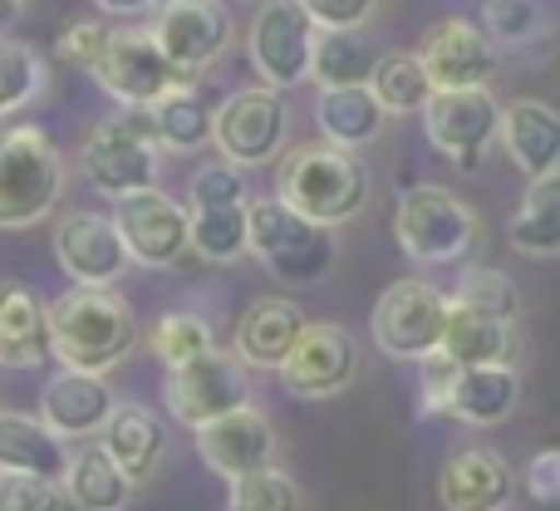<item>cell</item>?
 Segmentation results:
<instances>
[{
	"instance_id": "e575fe53",
	"label": "cell",
	"mask_w": 560,
	"mask_h": 511,
	"mask_svg": "<svg viewBox=\"0 0 560 511\" xmlns=\"http://www.w3.org/2000/svg\"><path fill=\"white\" fill-rule=\"evenodd\" d=\"M45 84L49 74H45V59L35 55V45L0 35V124L10 114H20L25 104H35L45 94Z\"/></svg>"
},
{
	"instance_id": "ee69618b",
	"label": "cell",
	"mask_w": 560,
	"mask_h": 511,
	"mask_svg": "<svg viewBox=\"0 0 560 511\" xmlns=\"http://www.w3.org/2000/svg\"><path fill=\"white\" fill-rule=\"evenodd\" d=\"M522 487L536 507H560V448L532 453V463H526V473H522Z\"/></svg>"
},
{
	"instance_id": "4dcf8cb0",
	"label": "cell",
	"mask_w": 560,
	"mask_h": 511,
	"mask_svg": "<svg viewBox=\"0 0 560 511\" xmlns=\"http://www.w3.org/2000/svg\"><path fill=\"white\" fill-rule=\"evenodd\" d=\"M148 114L158 128V148H167V153H197L202 143H212L217 108L197 94V84L167 89L158 104H148Z\"/></svg>"
},
{
	"instance_id": "60d3db41",
	"label": "cell",
	"mask_w": 560,
	"mask_h": 511,
	"mask_svg": "<svg viewBox=\"0 0 560 511\" xmlns=\"http://www.w3.org/2000/svg\"><path fill=\"white\" fill-rule=\"evenodd\" d=\"M187 202L192 207H236V202H252L246 197V177L236 163H207L192 173V187H187Z\"/></svg>"
},
{
	"instance_id": "d6a6232c",
	"label": "cell",
	"mask_w": 560,
	"mask_h": 511,
	"mask_svg": "<svg viewBox=\"0 0 560 511\" xmlns=\"http://www.w3.org/2000/svg\"><path fill=\"white\" fill-rule=\"evenodd\" d=\"M246 207H187L192 217V252L207 260V266H232L252 252V222H246Z\"/></svg>"
},
{
	"instance_id": "603a6c76",
	"label": "cell",
	"mask_w": 560,
	"mask_h": 511,
	"mask_svg": "<svg viewBox=\"0 0 560 511\" xmlns=\"http://www.w3.org/2000/svg\"><path fill=\"white\" fill-rule=\"evenodd\" d=\"M94 443L104 448V453L114 457L118 467H124V477L133 487H143L148 477L158 473L163 453H167L163 418H158L148 404H114V414H108L104 433H98Z\"/></svg>"
},
{
	"instance_id": "74e56055",
	"label": "cell",
	"mask_w": 560,
	"mask_h": 511,
	"mask_svg": "<svg viewBox=\"0 0 560 511\" xmlns=\"http://www.w3.org/2000/svg\"><path fill=\"white\" fill-rule=\"evenodd\" d=\"M453 300L457 305L487 310V315H497V320H512V325H516V315H522V290H516V280L497 266H467L463 280H457V290H453Z\"/></svg>"
},
{
	"instance_id": "cb8c5ba5",
	"label": "cell",
	"mask_w": 560,
	"mask_h": 511,
	"mask_svg": "<svg viewBox=\"0 0 560 511\" xmlns=\"http://www.w3.org/2000/svg\"><path fill=\"white\" fill-rule=\"evenodd\" d=\"M522 408V374L512 364H477V369H457L453 384V404L447 418L467 428H497Z\"/></svg>"
},
{
	"instance_id": "6da1fadb",
	"label": "cell",
	"mask_w": 560,
	"mask_h": 511,
	"mask_svg": "<svg viewBox=\"0 0 560 511\" xmlns=\"http://www.w3.org/2000/svg\"><path fill=\"white\" fill-rule=\"evenodd\" d=\"M133 349V305L114 286H69L59 300H49V355L59 359V369L108 379Z\"/></svg>"
},
{
	"instance_id": "484cf974",
	"label": "cell",
	"mask_w": 560,
	"mask_h": 511,
	"mask_svg": "<svg viewBox=\"0 0 560 511\" xmlns=\"http://www.w3.org/2000/svg\"><path fill=\"white\" fill-rule=\"evenodd\" d=\"M457 369H477V364H512L516 355V325L512 320H497L487 310H472V305H457L447 310V335H443V349Z\"/></svg>"
},
{
	"instance_id": "f1b7e54d",
	"label": "cell",
	"mask_w": 560,
	"mask_h": 511,
	"mask_svg": "<svg viewBox=\"0 0 560 511\" xmlns=\"http://www.w3.org/2000/svg\"><path fill=\"white\" fill-rule=\"evenodd\" d=\"M69 463L65 438H55L39 414L0 408V473H39L59 477Z\"/></svg>"
},
{
	"instance_id": "d590c367",
	"label": "cell",
	"mask_w": 560,
	"mask_h": 511,
	"mask_svg": "<svg viewBox=\"0 0 560 511\" xmlns=\"http://www.w3.org/2000/svg\"><path fill=\"white\" fill-rule=\"evenodd\" d=\"M148 345H153V355H158L163 369H183V364H192V359H202L207 349H217V335L202 315H192V310H173V315H163L153 325Z\"/></svg>"
},
{
	"instance_id": "5b68a950",
	"label": "cell",
	"mask_w": 560,
	"mask_h": 511,
	"mask_svg": "<svg viewBox=\"0 0 560 511\" xmlns=\"http://www.w3.org/2000/svg\"><path fill=\"white\" fill-rule=\"evenodd\" d=\"M482 236V217L453 193V187L438 183H418L398 197L394 212V242L398 252L418 266H447V260H463Z\"/></svg>"
},
{
	"instance_id": "d6986e66",
	"label": "cell",
	"mask_w": 560,
	"mask_h": 511,
	"mask_svg": "<svg viewBox=\"0 0 560 511\" xmlns=\"http://www.w3.org/2000/svg\"><path fill=\"white\" fill-rule=\"evenodd\" d=\"M114 388L104 374H79V369H59L39 394V418L55 438L65 443H94L104 433L108 414H114Z\"/></svg>"
},
{
	"instance_id": "3957f363",
	"label": "cell",
	"mask_w": 560,
	"mask_h": 511,
	"mask_svg": "<svg viewBox=\"0 0 560 511\" xmlns=\"http://www.w3.org/2000/svg\"><path fill=\"white\" fill-rule=\"evenodd\" d=\"M65 158L45 128H0V232L45 227L65 202Z\"/></svg>"
},
{
	"instance_id": "9c48e42d",
	"label": "cell",
	"mask_w": 560,
	"mask_h": 511,
	"mask_svg": "<svg viewBox=\"0 0 560 511\" xmlns=\"http://www.w3.org/2000/svg\"><path fill=\"white\" fill-rule=\"evenodd\" d=\"M163 404H167V414H173V423L197 433V428L212 423V418L252 404V369H246L232 349H207L192 364L167 369Z\"/></svg>"
},
{
	"instance_id": "8fae6325",
	"label": "cell",
	"mask_w": 560,
	"mask_h": 511,
	"mask_svg": "<svg viewBox=\"0 0 560 511\" xmlns=\"http://www.w3.org/2000/svg\"><path fill=\"white\" fill-rule=\"evenodd\" d=\"M89 74H94L98 89L124 108H148V104H158L167 89L192 84L183 69L167 65V55L158 49V39L138 25L108 30V45H104V55H98V65L89 69Z\"/></svg>"
},
{
	"instance_id": "7c38bea8",
	"label": "cell",
	"mask_w": 560,
	"mask_h": 511,
	"mask_svg": "<svg viewBox=\"0 0 560 511\" xmlns=\"http://www.w3.org/2000/svg\"><path fill=\"white\" fill-rule=\"evenodd\" d=\"M114 227L128 246V260L148 270H173L177 260L192 252V217L183 202L163 193V187H143V193L114 197Z\"/></svg>"
},
{
	"instance_id": "30bf717a",
	"label": "cell",
	"mask_w": 560,
	"mask_h": 511,
	"mask_svg": "<svg viewBox=\"0 0 560 511\" xmlns=\"http://www.w3.org/2000/svg\"><path fill=\"white\" fill-rule=\"evenodd\" d=\"M290 133V114H285V98L276 89L256 84V89H236L217 104V124H212V143L226 163L246 167H266L280 158Z\"/></svg>"
},
{
	"instance_id": "7bdbcfd3",
	"label": "cell",
	"mask_w": 560,
	"mask_h": 511,
	"mask_svg": "<svg viewBox=\"0 0 560 511\" xmlns=\"http://www.w3.org/2000/svg\"><path fill=\"white\" fill-rule=\"evenodd\" d=\"M104 45H108V25H98V20H74V25H65V35H59V55L74 69H94Z\"/></svg>"
},
{
	"instance_id": "2e32d148",
	"label": "cell",
	"mask_w": 560,
	"mask_h": 511,
	"mask_svg": "<svg viewBox=\"0 0 560 511\" xmlns=\"http://www.w3.org/2000/svg\"><path fill=\"white\" fill-rule=\"evenodd\" d=\"M192 448L217 477L236 483V477L276 467V423L256 404H246V408H232V414L197 428Z\"/></svg>"
},
{
	"instance_id": "ac0fdd59",
	"label": "cell",
	"mask_w": 560,
	"mask_h": 511,
	"mask_svg": "<svg viewBox=\"0 0 560 511\" xmlns=\"http://www.w3.org/2000/svg\"><path fill=\"white\" fill-rule=\"evenodd\" d=\"M55 260L74 286H114V280L133 266L114 217H104V212H65L59 217Z\"/></svg>"
},
{
	"instance_id": "9a60e30c",
	"label": "cell",
	"mask_w": 560,
	"mask_h": 511,
	"mask_svg": "<svg viewBox=\"0 0 560 511\" xmlns=\"http://www.w3.org/2000/svg\"><path fill=\"white\" fill-rule=\"evenodd\" d=\"M354 379H359V345L345 325H335V320H310L305 335H300L295 349H290V359L280 364L285 394L310 398V404L345 394Z\"/></svg>"
},
{
	"instance_id": "d4e9b609",
	"label": "cell",
	"mask_w": 560,
	"mask_h": 511,
	"mask_svg": "<svg viewBox=\"0 0 560 511\" xmlns=\"http://www.w3.org/2000/svg\"><path fill=\"white\" fill-rule=\"evenodd\" d=\"M49 355V305L30 286H0V369H39Z\"/></svg>"
},
{
	"instance_id": "7402d4cb",
	"label": "cell",
	"mask_w": 560,
	"mask_h": 511,
	"mask_svg": "<svg viewBox=\"0 0 560 511\" xmlns=\"http://www.w3.org/2000/svg\"><path fill=\"white\" fill-rule=\"evenodd\" d=\"M305 310L295 305V300L285 295H256L252 305H246V315L236 320V345L232 355L242 359L246 369H276L290 359V349H295V339L305 335Z\"/></svg>"
},
{
	"instance_id": "44dd1931",
	"label": "cell",
	"mask_w": 560,
	"mask_h": 511,
	"mask_svg": "<svg viewBox=\"0 0 560 511\" xmlns=\"http://www.w3.org/2000/svg\"><path fill=\"white\" fill-rule=\"evenodd\" d=\"M502 148L512 167L536 183L546 173H560V108L546 98H512L502 104Z\"/></svg>"
},
{
	"instance_id": "5bb4252c",
	"label": "cell",
	"mask_w": 560,
	"mask_h": 511,
	"mask_svg": "<svg viewBox=\"0 0 560 511\" xmlns=\"http://www.w3.org/2000/svg\"><path fill=\"white\" fill-rule=\"evenodd\" d=\"M148 35L158 39L167 65L197 84V74L212 69L232 45V10L222 0H163Z\"/></svg>"
},
{
	"instance_id": "1f68e13d",
	"label": "cell",
	"mask_w": 560,
	"mask_h": 511,
	"mask_svg": "<svg viewBox=\"0 0 560 511\" xmlns=\"http://www.w3.org/2000/svg\"><path fill=\"white\" fill-rule=\"evenodd\" d=\"M378 65V49L369 45L359 30H319L315 35V59H310V79L319 89H345V84H369Z\"/></svg>"
},
{
	"instance_id": "4316f807",
	"label": "cell",
	"mask_w": 560,
	"mask_h": 511,
	"mask_svg": "<svg viewBox=\"0 0 560 511\" xmlns=\"http://www.w3.org/2000/svg\"><path fill=\"white\" fill-rule=\"evenodd\" d=\"M384 104L374 98L369 84H345V89H319L315 98V124H319V138L335 148H369L378 133H384Z\"/></svg>"
},
{
	"instance_id": "b9f144b4",
	"label": "cell",
	"mask_w": 560,
	"mask_h": 511,
	"mask_svg": "<svg viewBox=\"0 0 560 511\" xmlns=\"http://www.w3.org/2000/svg\"><path fill=\"white\" fill-rule=\"evenodd\" d=\"M300 5L319 30H364L374 20L378 0H300Z\"/></svg>"
},
{
	"instance_id": "e0dca14e",
	"label": "cell",
	"mask_w": 560,
	"mask_h": 511,
	"mask_svg": "<svg viewBox=\"0 0 560 511\" xmlns=\"http://www.w3.org/2000/svg\"><path fill=\"white\" fill-rule=\"evenodd\" d=\"M418 59H423L433 89H477V84H492L497 74L492 35L463 15H443L438 25H428Z\"/></svg>"
},
{
	"instance_id": "8d00e7d4",
	"label": "cell",
	"mask_w": 560,
	"mask_h": 511,
	"mask_svg": "<svg viewBox=\"0 0 560 511\" xmlns=\"http://www.w3.org/2000/svg\"><path fill=\"white\" fill-rule=\"evenodd\" d=\"M222 511H305V492H300V483L285 467H266V473L226 483Z\"/></svg>"
},
{
	"instance_id": "4fadbf2b",
	"label": "cell",
	"mask_w": 560,
	"mask_h": 511,
	"mask_svg": "<svg viewBox=\"0 0 560 511\" xmlns=\"http://www.w3.org/2000/svg\"><path fill=\"white\" fill-rule=\"evenodd\" d=\"M315 35H319V25L305 15L300 0H266L252 20V35H246L261 84L276 89V94L305 84L310 59H315Z\"/></svg>"
},
{
	"instance_id": "ba28073f",
	"label": "cell",
	"mask_w": 560,
	"mask_h": 511,
	"mask_svg": "<svg viewBox=\"0 0 560 511\" xmlns=\"http://www.w3.org/2000/svg\"><path fill=\"white\" fill-rule=\"evenodd\" d=\"M423 133L438 158H447L457 173H472L502 133V104H497L492 84L433 89V98L423 108Z\"/></svg>"
},
{
	"instance_id": "f35d334b",
	"label": "cell",
	"mask_w": 560,
	"mask_h": 511,
	"mask_svg": "<svg viewBox=\"0 0 560 511\" xmlns=\"http://www.w3.org/2000/svg\"><path fill=\"white\" fill-rule=\"evenodd\" d=\"M546 25L536 0H482V30L492 35V45H526Z\"/></svg>"
},
{
	"instance_id": "83f0119b",
	"label": "cell",
	"mask_w": 560,
	"mask_h": 511,
	"mask_svg": "<svg viewBox=\"0 0 560 511\" xmlns=\"http://www.w3.org/2000/svg\"><path fill=\"white\" fill-rule=\"evenodd\" d=\"M59 487H65V502L74 511H124L128 497H133V483L124 477V467L98 443H79V453H69Z\"/></svg>"
},
{
	"instance_id": "bcb514c9",
	"label": "cell",
	"mask_w": 560,
	"mask_h": 511,
	"mask_svg": "<svg viewBox=\"0 0 560 511\" xmlns=\"http://www.w3.org/2000/svg\"><path fill=\"white\" fill-rule=\"evenodd\" d=\"M104 15H143V10H153L158 0H94Z\"/></svg>"
},
{
	"instance_id": "ffe728a7",
	"label": "cell",
	"mask_w": 560,
	"mask_h": 511,
	"mask_svg": "<svg viewBox=\"0 0 560 511\" xmlns=\"http://www.w3.org/2000/svg\"><path fill=\"white\" fill-rule=\"evenodd\" d=\"M516 492V467L497 448H457L438 473L443 511H506Z\"/></svg>"
},
{
	"instance_id": "52a82bcc",
	"label": "cell",
	"mask_w": 560,
	"mask_h": 511,
	"mask_svg": "<svg viewBox=\"0 0 560 511\" xmlns=\"http://www.w3.org/2000/svg\"><path fill=\"white\" fill-rule=\"evenodd\" d=\"M447 310H453V295L438 290L433 280H394L384 295L374 300V315H369V329H374V345L384 349L388 359H408V364H423L443 349L447 335Z\"/></svg>"
},
{
	"instance_id": "277c9868",
	"label": "cell",
	"mask_w": 560,
	"mask_h": 511,
	"mask_svg": "<svg viewBox=\"0 0 560 511\" xmlns=\"http://www.w3.org/2000/svg\"><path fill=\"white\" fill-rule=\"evenodd\" d=\"M246 222H252V256L271 270L285 286H319L329 276L339 256V242L329 227L300 217L290 202L280 197H252L246 207Z\"/></svg>"
},
{
	"instance_id": "ab89813d",
	"label": "cell",
	"mask_w": 560,
	"mask_h": 511,
	"mask_svg": "<svg viewBox=\"0 0 560 511\" xmlns=\"http://www.w3.org/2000/svg\"><path fill=\"white\" fill-rule=\"evenodd\" d=\"M59 477L39 473H0V511H65Z\"/></svg>"
},
{
	"instance_id": "f546056e",
	"label": "cell",
	"mask_w": 560,
	"mask_h": 511,
	"mask_svg": "<svg viewBox=\"0 0 560 511\" xmlns=\"http://www.w3.org/2000/svg\"><path fill=\"white\" fill-rule=\"evenodd\" d=\"M506 242L516 256L551 260L560 256V173H546L526 187L522 207L506 222Z\"/></svg>"
},
{
	"instance_id": "7a4b0ae2",
	"label": "cell",
	"mask_w": 560,
	"mask_h": 511,
	"mask_svg": "<svg viewBox=\"0 0 560 511\" xmlns=\"http://www.w3.org/2000/svg\"><path fill=\"white\" fill-rule=\"evenodd\" d=\"M369 193H374V183H369V167L359 163V153L325 143V138L290 148L276 167L280 202H290L300 217L329 227V232L354 222L369 207Z\"/></svg>"
},
{
	"instance_id": "8992f818",
	"label": "cell",
	"mask_w": 560,
	"mask_h": 511,
	"mask_svg": "<svg viewBox=\"0 0 560 511\" xmlns=\"http://www.w3.org/2000/svg\"><path fill=\"white\" fill-rule=\"evenodd\" d=\"M158 128L148 108H124L118 118L94 124L79 148V167L104 197H128L158 187Z\"/></svg>"
},
{
	"instance_id": "7dc6e473",
	"label": "cell",
	"mask_w": 560,
	"mask_h": 511,
	"mask_svg": "<svg viewBox=\"0 0 560 511\" xmlns=\"http://www.w3.org/2000/svg\"><path fill=\"white\" fill-rule=\"evenodd\" d=\"M25 5H30V0H0V35H5V30L25 15Z\"/></svg>"
},
{
	"instance_id": "f6af8a7d",
	"label": "cell",
	"mask_w": 560,
	"mask_h": 511,
	"mask_svg": "<svg viewBox=\"0 0 560 511\" xmlns=\"http://www.w3.org/2000/svg\"><path fill=\"white\" fill-rule=\"evenodd\" d=\"M453 384H457V364H453V359H447V355L423 359V414L428 418H447Z\"/></svg>"
},
{
	"instance_id": "836d02e7",
	"label": "cell",
	"mask_w": 560,
	"mask_h": 511,
	"mask_svg": "<svg viewBox=\"0 0 560 511\" xmlns=\"http://www.w3.org/2000/svg\"><path fill=\"white\" fill-rule=\"evenodd\" d=\"M374 98L384 104V114H423L433 98V79H428L423 59L418 55H378L374 79H369Z\"/></svg>"
}]
</instances>
